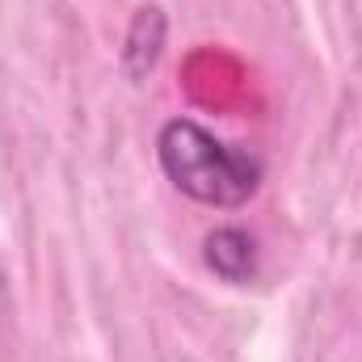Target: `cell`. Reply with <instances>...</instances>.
<instances>
[{
  "mask_svg": "<svg viewBox=\"0 0 362 362\" xmlns=\"http://www.w3.org/2000/svg\"><path fill=\"white\" fill-rule=\"evenodd\" d=\"M156 160L185 198L202 206H245L266 177L257 152L219 139L194 118H173L156 135Z\"/></svg>",
  "mask_w": 362,
  "mask_h": 362,
  "instance_id": "cell-1",
  "label": "cell"
},
{
  "mask_svg": "<svg viewBox=\"0 0 362 362\" xmlns=\"http://www.w3.org/2000/svg\"><path fill=\"white\" fill-rule=\"evenodd\" d=\"M202 262L219 274L223 282H253L262 270L257 240L245 228H215L202 240Z\"/></svg>",
  "mask_w": 362,
  "mask_h": 362,
  "instance_id": "cell-2",
  "label": "cell"
},
{
  "mask_svg": "<svg viewBox=\"0 0 362 362\" xmlns=\"http://www.w3.org/2000/svg\"><path fill=\"white\" fill-rule=\"evenodd\" d=\"M160 47H165V13L156 4L139 8L135 21H131V34H127V47H122V64L131 76H144L152 72V64L160 59Z\"/></svg>",
  "mask_w": 362,
  "mask_h": 362,
  "instance_id": "cell-3",
  "label": "cell"
}]
</instances>
